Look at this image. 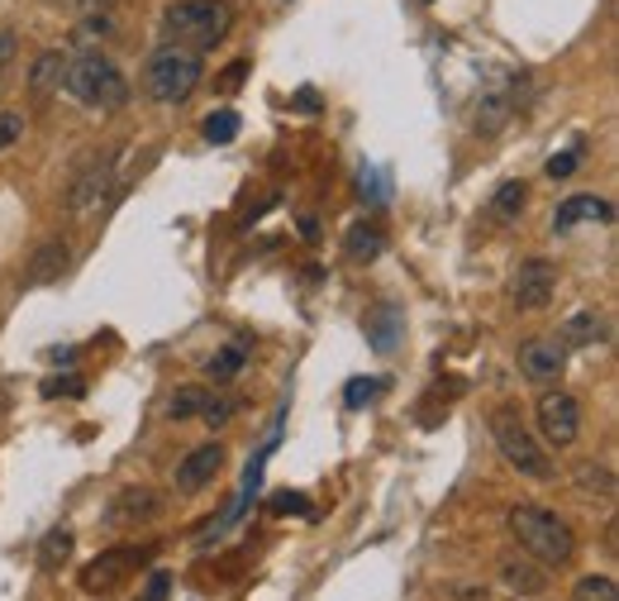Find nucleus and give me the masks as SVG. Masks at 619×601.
Segmentation results:
<instances>
[{
    "instance_id": "nucleus-32",
    "label": "nucleus",
    "mask_w": 619,
    "mask_h": 601,
    "mask_svg": "<svg viewBox=\"0 0 619 601\" xmlns=\"http://www.w3.org/2000/svg\"><path fill=\"white\" fill-rule=\"evenodd\" d=\"M577 167H581V149H567V153H553V157H548V177H553V182L571 177Z\"/></svg>"
},
{
    "instance_id": "nucleus-13",
    "label": "nucleus",
    "mask_w": 619,
    "mask_h": 601,
    "mask_svg": "<svg viewBox=\"0 0 619 601\" xmlns=\"http://www.w3.org/2000/svg\"><path fill=\"white\" fill-rule=\"evenodd\" d=\"M225 468V445H200V449H190L182 458V468H177V492H200L205 482H215V472Z\"/></svg>"
},
{
    "instance_id": "nucleus-16",
    "label": "nucleus",
    "mask_w": 619,
    "mask_h": 601,
    "mask_svg": "<svg viewBox=\"0 0 619 601\" xmlns=\"http://www.w3.org/2000/svg\"><path fill=\"white\" fill-rule=\"evenodd\" d=\"M501 582L519 597H538L548 588V573L538 559H501Z\"/></svg>"
},
{
    "instance_id": "nucleus-3",
    "label": "nucleus",
    "mask_w": 619,
    "mask_h": 601,
    "mask_svg": "<svg viewBox=\"0 0 619 601\" xmlns=\"http://www.w3.org/2000/svg\"><path fill=\"white\" fill-rule=\"evenodd\" d=\"M68 96H76L91 110H120L130 101V77L120 72V62H110L105 53H76L68 58V77H62Z\"/></svg>"
},
{
    "instance_id": "nucleus-25",
    "label": "nucleus",
    "mask_w": 619,
    "mask_h": 601,
    "mask_svg": "<svg viewBox=\"0 0 619 601\" xmlns=\"http://www.w3.org/2000/svg\"><path fill=\"white\" fill-rule=\"evenodd\" d=\"M244 344H225V349H219L210 363H205V373H210L215 377V383H229V377L238 373V368H244Z\"/></svg>"
},
{
    "instance_id": "nucleus-33",
    "label": "nucleus",
    "mask_w": 619,
    "mask_h": 601,
    "mask_svg": "<svg viewBox=\"0 0 619 601\" xmlns=\"http://www.w3.org/2000/svg\"><path fill=\"white\" fill-rule=\"evenodd\" d=\"M358 186H362V201H372V205L386 201V182H381V172H376V167H362Z\"/></svg>"
},
{
    "instance_id": "nucleus-18",
    "label": "nucleus",
    "mask_w": 619,
    "mask_h": 601,
    "mask_svg": "<svg viewBox=\"0 0 619 601\" xmlns=\"http://www.w3.org/2000/svg\"><path fill=\"white\" fill-rule=\"evenodd\" d=\"M68 244L62 240H48L34 258H29V273H24V287H43V282H58L62 277V267H68Z\"/></svg>"
},
{
    "instance_id": "nucleus-2",
    "label": "nucleus",
    "mask_w": 619,
    "mask_h": 601,
    "mask_svg": "<svg viewBox=\"0 0 619 601\" xmlns=\"http://www.w3.org/2000/svg\"><path fill=\"white\" fill-rule=\"evenodd\" d=\"M200 77H205V62L196 49H186V43H167V49H157L143 62V91H148L157 105H186L196 96Z\"/></svg>"
},
{
    "instance_id": "nucleus-14",
    "label": "nucleus",
    "mask_w": 619,
    "mask_h": 601,
    "mask_svg": "<svg viewBox=\"0 0 619 601\" xmlns=\"http://www.w3.org/2000/svg\"><path fill=\"white\" fill-rule=\"evenodd\" d=\"M610 335V325H606V315L600 310H571L567 320H563V344L567 349H596V344H606Z\"/></svg>"
},
{
    "instance_id": "nucleus-40",
    "label": "nucleus",
    "mask_w": 619,
    "mask_h": 601,
    "mask_svg": "<svg viewBox=\"0 0 619 601\" xmlns=\"http://www.w3.org/2000/svg\"><path fill=\"white\" fill-rule=\"evenodd\" d=\"M300 240L314 244V240H320V225H314V220H300Z\"/></svg>"
},
{
    "instance_id": "nucleus-39",
    "label": "nucleus",
    "mask_w": 619,
    "mask_h": 601,
    "mask_svg": "<svg viewBox=\"0 0 619 601\" xmlns=\"http://www.w3.org/2000/svg\"><path fill=\"white\" fill-rule=\"evenodd\" d=\"M53 6H68V10H105V0H53Z\"/></svg>"
},
{
    "instance_id": "nucleus-17",
    "label": "nucleus",
    "mask_w": 619,
    "mask_h": 601,
    "mask_svg": "<svg viewBox=\"0 0 619 601\" xmlns=\"http://www.w3.org/2000/svg\"><path fill=\"white\" fill-rule=\"evenodd\" d=\"M381 248H386V230H381L376 220H358L343 240V258L348 263H372V258H381Z\"/></svg>"
},
{
    "instance_id": "nucleus-6",
    "label": "nucleus",
    "mask_w": 619,
    "mask_h": 601,
    "mask_svg": "<svg viewBox=\"0 0 619 601\" xmlns=\"http://www.w3.org/2000/svg\"><path fill=\"white\" fill-rule=\"evenodd\" d=\"M534 416H538V435H544L553 449H571L581 439V401L563 387L544 391L538 406H534Z\"/></svg>"
},
{
    "instance_id": "nucleus-1",
    "label": "nucleus",
    "mask_w": 619,
    "mask_h": 601,
    "mask_svg": "<svg viewBox=\"0 0 619 601\" xmlns=\"http://www.w3.org/2000/svg\"><path fill=\"white\" fill-rule=\"evenodd\" d=\"M505 526H510V540L544 568H563V563H571V553H577L571 526L563 516L544 511V506H515V511L505 516Z\"/></svg>"
},
{
    "instance_id": "nucleus-20",
    "label": "nucleus",
    "mask_w": 619,
    "mask_h": 601,
    "mask_svg": "<svg viewBox=\"0 0 619 601\" xmlns=\"http://www.w3.org/2000/svg\"><path fill=\"white\" fill-rule=\"evenodd\" d=\"M72 549H76V534H72L68 526L48 530V534H43V544H39V568H43V573H58V568L72 559Z\"/></svg>"
},
{
    "instance_id": "nucleus-15",
    "label": "nucleus",
    "mask_w": 619,
    "mask_h": 601,
    "mask_svg": "<svg viewBox=\"0 0 619 601\" xmlns=\"http://www.w3.org/2000/svg\"><path fill=\"white\" fill-rule=\"evenodd\" d=\"M515 115V96L505 86H486L476 101V134H501Z\"/></svg>"
},
{
    "instance_id": "nucleus-11",
    "label": "nucleus",
    "mask_w": 619,
    "mask_h": 601,
    "mask_svg": "<svg viewBox=\"0 0 619 601\" xmlns=\"http://www.w3.org/2000/svg\"><path fill=\"white\" fill-rule=\"evenodd\" d=\"M157 511H163V497L157 492H148V487H124L120 497H110L105 520L120 526V530H130V526H138V520H153Z\"/></svg>"
},
{
    "instance_id": "nucleus-34",
    "label": "nucleus",
    "mask_w": 619,
    "mask_h": 601,
    "mask_svg": "<svg viewBox=\"0 0 619 601\" xmlns=\"http://www.w3.org/2000/svg\"><path fill=\"white\" fill-rule=\"evenodd\" d=\"M167 592H172V578L163 573V568H153L148 582H143V592H138V601H167Z\"/></svg>"
},
{
    "instance_id": "nucleus-38",
    "label": "nucleus",
    "mask_w": 619,
    "mask_h": 601,
    "mask_svg": "<svg viewBox=\"0 0 619 601\" xmlns=\"http://www.w3.org/2000/svg\"><path fill=\"white\" fill-rule=\"evenodd\" d=\"M296 110H306V115H314V110H320V91H296Z\"/></svg>"
},
{
    "instance_id": "nucleus-19",
    "label": "nucleus",
    "mask_w": 619,
    "mask_h": 601,
    "mask_svg": "<svg viewBox=\"0 0 619 601\" xmlns=\"http://www.w3.org/2000/svg\"><path fill=\"white\" fill-rule=\"evenodd\" d=\"M62 77H68V53L48 49L34 58V68H29V91H34V96H53V91H62Z\"/></svg>"
},
{
    "instance_id": "nucleus-28",
    "label": "nucleus",
    "mask_w": 619,
    "mask_h": 601,
    "mask_svg": "<svg viewBox=\"0 0 619 601\" xmlns=\"http://www.w3.org/2000/svg\"><path fill=\"white\" fill-rule=\"evenodd\" d=\"M24 139V115L20 110H0V153H10Z\"/></svg>"
},
{
    "instance_id": "nucleus-21",
    "label": "nucleus",
    "mask_w": 619,
    "mask_h": 601,
    "mask_svg": "<svg viewBox=\"0 0 619 601\" xmlns=\"http://www.w3.org/2000/svg\"><path fill=\"white\" fill-rule=\"evenodd\" d=\"M368 335H372V349L376 354H391L395 339H401V315H395V306H381L372 320H368Z\"/></svg>"
},
{
    "instance_id": "nucleus-35",
    "label": "nucleus",
    "mask_w": 619,
    "mask_h": 601,
    "mask_svg": "<svg viewBox=\"0 0 619 601\" xmlns=\"http://www.w3.org/2000/svg\"><path fill=\"white\" fill-rule=\"evenodd\" d=\"M244 77H248V62L244 58L229 62V68L219 72V91H238V86H244Z\"/></svg>"
},
{
    "instance_id": "nucleus-36",
    "label": "nucleus",
    "mask_w": 619,
    "mask_h": 601,
    "mask_svg": "<svg viewBox=\"0 0 619 601\" xmlns=\"http://www.w3.org/2000/svg\"><path fill=\"white\" fill-rule=\"evenodd\" d=\"M272 506H277V511H296V516H310V506H306V501H300L296 492H281V497H277Z\"/></svg>"
},
{
    "instance_id": "nucleus-23",
    "label": "nucleus",
    "mask_w": 619,
    "mask_h": 601,
    "mask_svg": "<svg viewBox=\"0 0 619 601\" xmlns=\"http://www.w3.org/2000/svg\"><path fill=\"white\" fill-rule=\"evenodd\" d=\"M524 201H529V186H524V182H501L496 196H491V215H496V220H515L524 211Z\"/></svg>"
},
{
    "instance_id": "nucleus-8",
    "label": "nucleus",
    "mask_w": 619,
    "mask_h": 601,
    "mask_svg": "<svg viewBox=\"0 0 619 601\" xmlns=\"http://www.w3.org/2000/svg\"><path fill=\"white\" fill-rule=\"evenodd\" d=\"M519 373L524 383H558L567 373V344L558 335H538L519 344Z\"/></svg>"
},
{
    "instance_id": "nucleus-7",
    "label": "nucleus",
    "mask_w": 619,
    "mask_h": 601,
    "mask_svg": "<svg viewBox=\"0 0 619 601\" xmlns=\"http://www.w3.org/2000/svg\"><path fill=\"white\" fill-rule=\"evenodd\" d=\"M110 186H115V153H86L68 186V205L76 215H91L110 196Z\"/></svg>"
},
{
    "instance_id": "nucleus-4",
    "label": "nucleus",
    "mask_w": 619,
    "mask_h": 601,
    "mask_svg": "<svg viewBox=\"0 0 619 601\" xmlns=\"http://www.w3.org/2000/svg\"><path fill=\"white\" fill-rule=\"evenodd\" d=\"M229 24H234L229 0H172L163 10L167 39L190 43V49H215L229 34Z\"/></svg>"
},
{
    "instance_id": "nucleus-9",
    "label": "nucleus",
    "mask_w": 619,
    "mask_h": 601,
    "mask_svg": "<svg viewBox=\"0 0 619 601\" xmlns=\"http://www.w3.org/2000/svg\"><path fill=\"white\" fill-rule=\"evenodd\" d=\"M553 287H558L553 263L548 258H529L515 273V306L519 310H548L553 306Z\"/></svg>"
},
{
    "instance_id": "nucleus-27",
    "label": "nucleus",
    "mask_w": 619,
    "mask_h": 601,
    "mask_svg": "<svg viewBox=\"0 0 619 601\" xmlns=\"http://www.w3.org/2000/svg\"><path fill=\"white\" fill-rule=\"evenodd\" d=\"M376 391H381V377H353L348 391H343V401H348V410H358V406L376 401Z\"/></svg>"
},
{
    "instance_id": "nucleus-12",
    "label": "nucleus",
    "mask_w": 619,
    "mask_h": 601,
    "mask_svg": "<svg viewBox=\"0 0 619 601\" xmlns=\"http://www.w3.org/2000/svg\"><path fill=\"white\" fill-rule=\"evenodd\" d=\"M615 220V205L606 196H567L558 211H553V230L567 234V230H577V225H610Z\"/></svg>"
},
{
    "instance_id": "nucleus-24",
    "label": "nucleus",
    "mask_w": 619,
    "mask_h": 601,
    "mask_svg": "<svg viewBox=\"0 0 619 601\" xmlns=\"http://www.w3.org/2000/svg\"><path fill=\"white\" fill-rule=\"evenodd\" d=\"M571 601H619V582L610 573H591L571 588Z\"/></svg>"
},
{
    "instance_id": "nucleus-29",
    "label": "nucleus",
    "mask_w": 619,
    "mask_h": 601,
    "mask_svg": "<svg viewBox=\"0 0 619 601\" xmlns=\"http://www.w3.org/2000/svg\"><path fill=\"white\" fill-rule=\"evenodd\" d=\"M238 410V401H229V397H205V406H200V420L210 425V430H219V425H229V416Z\"/></svg>"
},
{
    "instance_id": "nucleus-10",
    "label": "nucleus",
    "mask_w": 619,
    "mask_h": 601,
    "mask_svg": "<svg viewBox=\"0 0 619 601\" xmlns=\"http://www.w3.org/2000/svg\"><path fill=\"white\" fill-rule=\"evenodd\" d=\"M148 553H153V549H105L101 559H91V563H86L82 588H86V592H105V588H115V582L124 578V568L148 563Z\"/></svg>"
},
{
    "instance_id": "nucleus-26",
    "label": "nucleus",
    "mask_w": 619,
    "mask_h": 601,
    "mask_svg": "<svg viewBox=\"0 0 619 601\" xmlns=\"http://www.w3.org/2000/svg\"><path fill=\"white\" fill-rule=\"evenodd\" d=\"M210 391H200V387H182L177 397L167 401V420H190V416H200V406Z\"/></svg>"
},
{
    "instance_id": "nucleus-37",
    "label": "nucleus",
    "mask_w": 619,
    "mask_h": 601,
    "mask_svg": "<svg viewBox=\"0 0 619 601\" xmlns=\"http://www.w3.org/2000/svg\"><path fill=\"white\" fill-rule=\"evenodd\" d=\"M14 49H20V39H14L10 29H0V68H10V58H14Z\"/></svg>"
},
{
    "instance_id": "nucleus-30",
    "label": "nucleus",
    "mask_w": 619,
    "mask_h": 601,
    "mask_svg": "<svg viewBox=\"0 0 619 601\" xmlns=\"http://www.w3.org/2000/svg\"><path fill=\"white\" fill-rule=\"evenodd\" d=\"M110 34H115V20H110V14H86V20H82V29H76V39H82V43H95V39H110Z\"/></svg>"
},
{
    "instance_id": "nucleus-31",
    "label": "nucleus",
    "mask_w": 619,
    "mask_h": 601,
    "mask_svg": "<svg viewBox=\"0 0 619 601\" xmlns=\"http://www.w3.org/2000/svg\"><path fill=\"white\" fill-rule=\"evenodd\" d=\"M86 391V383L76 373H68V377H48L43 383V397H82Z\"/></svg>"
},
{
    "instance_id": "nucleus-5",
    "label": "nucleus",
    "mask_w": 619,
    "mask_h": 601,
    "mask_svg": "<svg viewBox=\"0 0 619 601\" xmlns=\"http://www.w3.org/2000/svg\"><path fill=\"white\" fill-rule=\"evenodd\" d=\"M491 439H496V449H501V458L510 464L519 478H534V482H553V458H548V449L534 439V430L519 420V410H510V406H501L496 416H491Z\"/></svg>"
},
{
    "instance_id": "nucleus-22",
    "label": "nucleus",
    "mask_w": 619,
    "mask_h": 601,
    "mask_svg": "<svg viewBox=\"0 0 619 601\" xmlns=\"http://www.w3.org/2000/svg\"><path fill=\"white\" fill-rule=\"evenodd\" d=\"M238 130H244V120H238V110H215V115H205L200 124V134H205V144H234Z\"/></svg>"
}]
</instances>
